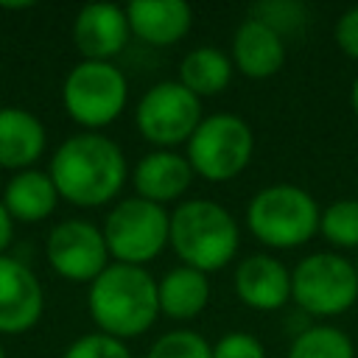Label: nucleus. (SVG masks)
Masks as SVG:
<instances>
[{
  "label": "nucleus",
  "mask_w": 358,
  "mask_h": 358,
  "mask_svg": "<svg viewBox=\"0 0 358 358\" xmlns=\"http://www.w3.org/2000/svg\"><path fill=\"white\" fill-rule=\"evenodd\" d=\"M50 179L62 199L78 207H101L112 201L126 182V157L106 134L84 131L67 137L53 159Z\"/></svg>",
  "instance_id": "1"
},
{
  "label": "nucleus",
  "mask_w": 358,
  "mask_h": 358,
  "mask_svg": "<svg viewBox=\"0 0 358 358\" xmlns=\"http://www.w3.org/2000/svg\"><path fill=\"white\" fill-rule=\"evenodd\" d=\"M213 358H266V347L257 336L246 330H232L213 344Z\"/></svg>",
  "instance_id": "26"
},
{
  "label": "nucleus",
  "mask_w": 358,
  "mask_h": 358,
  "mask_svg": "<svg viewBox=\"0 0 358 358\" xmlns=\"http://www.w3.org/2000/svg\"><path fill=\"white\" fill-rule=\"evenodd\" d=\"M87 305L101 333L120 341L143 336L159 313L157 280L143 266L109 263L90 282Z\"/></svg>",
  "instance_id": "2"
},
{
  "label": "nucleus",
  "mask_w": 358,
  "mask_h": 358,
  "mask_svg": "<svg viewBox=\"0 0 358 358\" xmlns=\"http://www.w3.org/2000/svg\"><path fill=\"white\" fill-rule=\"evenodd\" d=\"M48 263L73 282H92L109 266L103 229L84 218H67L48 235Z\"/></svg>",
  "instance_id": "10"
},
{
  "label": "nucleus",
  "mask_w": 358,
  "mask_h": 358,
  "mask_svg": "<svg viewBox=\"0 0 358 358\" xmlns=\"http://www.w3.org/2000/svg\"><path fill=\"white\" fill-rule=\"evenodd\" d=\"M232 73H235L232 59L224 50H218L213 45H201V48H193L190 53H185L176 81L182 87H187L196 98H210L229 87Z\"/></svg>",
  "instance_id": "20"
},
{
  "label": "nucleus",
  "mask_w": 358,
  "mask_h": 358,
  "mask_svg": "<svg viewBox=\"0 0 358 358\" xmlns=\"http://www.w3.org/2000/svg\"><path fill=\"white\" fill-rule=\"evenodd\" d=\"M157 302H159V313H165L168 319L176 322L196 319L210 302V280L204 271H196L190 266H176L157 282Z\"/></svg>",
  "instance_id": "18"
},
{
  "label": "nucleus",
  "mask_w": 358,
  "mask_h": 358,
  "mask_svg": "<svg viewBox=\"0 0 358 358\" xmlns=\"http://www.w3.org/2000/svg\"><path fill=\"white\" fill-rule=\"evenodd\" d=\"M14 218H11V213L6 210V204H3V199H0V255L6 252V246L11 243V235H14V224H11Z\"/></svg>",
  "instance_id": "28"
},
{
  "label": "nucleus",
  "mask_w": 358,
  "mask_h": 358,
  "mask_svg": "<svg viewBox=\"0 0 358 358\" xmlns=\"http://www.w3.org/2000/svg\"><path fill=\"white\" fill-rule=\"evenodd\" d=\"M171 213L140 196L117 201L103 221V241L115 263L145 266L168 246Z\"/></svg>",
  "instance_id": "7"
},
{
  "label": "nucleus",
  "mask_w": 358,
  "mask_h": 358,
  "mask_svg": "<svg viewBox=\"0 0 358 358\" xmlns=\"http://www.w3.org/2000/svg\"><path fill=\"white\" fill-rule=\"evenodd\" d=\"M129 31L157 48H168L187 36L193 8L185 0H134L126 6Z\"/></svg>",
  "instance_id": "16"
},
{
  "label": "nucleus",
  "mask_w": 358,
  "mask_h": 358,
  "mask_svg": "<svg viewBox=\"0 0 358 358\" xmlns=\"http://www.w3.org/2000/svg\"><path fill=\"white\" fill-rule=\"evenodd\" d=\"M291 299L313 319H330L350 310L358 299L355 263L336 252L305 255L291 268Z\"/></svg>",
  "instance_id": "6"
},
{
  "label": "nucleus",
  "mask_w": 358,
  "mask_h": 358,
  "mask_svg": "<svg viewBox=\"0 0 358 358\" xmlns=\"http://www.w3.org/2000/svg\"><path fill=\"white\" fill-rule=\"evenodd\" d=\"M319 235L338 249H358V199H338L322 210Z\"/></svg>",
  "instance_id": "22"
},
{
  "label": "nucleus",
  "mask_w": 358,
  "mask_h": 358,
  "mask_svg": "<svg viewBox=\"0 0 358 358\" xmlns=\"http://www.w3.org/2000/svg\"><path fill=\"white\" fill-rule=\"evenodd\" d=\"M322 210L316 199L296 185H266L246 207L249 232L271 249H296L319 235Z\"/></svg>",
  "instance_id": "4"
},
{
  "label": "nucleus",
  "mask_w": 358,
  "mask_h": 358,
  "mask_svg": "<svg viewBox=\"0 0 358 358\" xmlns=\"http://www.w3.org/2000/svg\"><path fill=\"white\" fill-rule=\"evenodd\" d=\"M249 17L266 22V25H268L271 31H277L282 39H285L288 34L296 36V34L305 28V20H308L305 6L296 3V0H263V3L252 6Z\"/></svg>",
  "instance_id": "24"
},
{
  "label": "nucleus",
  "mask_w": 358,
  "mask_h": 358,
  "mask_svg": "<svg viewBox=\"0 0 358 358\" xmlns=\"http://www.w3.org/2000/svg\"><path fill=\"white\" fill-rule=\"evenodd\" d=\"M129 98L126 76L112 62H78L62 87V101L67 115L87 126L101 129L120 117Z\"/></svg>",
  "instance_id": "8"
},
{
  "label": "nucleus",
  "mask_w": 358,
  "mask_h": 358,
  "mask_svg": "<svg viewBox=\"0 0 358 358\" xmlns=\"http://www.w3.org/2000/svg\"><path fill=\"white\" fill-rule=\"evenodd\" d=\"M45 151V126L20 106H0V168H25Z\"/></svg>",
  "instance_id": "17"
},
{
  "label": "nucleus",
  "mask_w": 358,
  "mask_h": 358,
  "mask_svg": "<svg viewBox=\"0 0 358 358\" xmlns=\"http://www.w3.org/2000/svg\"><path fill=\"white\" fill-rule=\"evenodd\" d=\"M59 190L45 171H20L3 190V204L17 221H42L56 210Z\"/></svg>",
  "instance_id": "19"
},
{
  "label": "nucleus",
  "mask_w": 358,
  "mask_h": 358,
  "mask_svg": "<svg viewBox=\"0 0 358 358\" xmlns=\"http://www.w3.org/2000/svg\"><path fill=\"white\" fill-rule=\"evenodd\" d=\"M62 358H131L126 341L106 336V333H87L81 338H76Z\"/></svg>",
  "instance_id": "25"
},
{
  "label": "nucleus",
  "mask_w": 358,
  "mask_h": 358,
  "mask_svg": "<svg viewBox=\"0 0 358 358\" xmlns=\"http://www.w3.org/2000/svg\"><path fill=\"white\" fill-rule=\"evenodd\" d=\"M201 117V98H196L179 81H159L148 87L134 109L140 134L157 148L187 145Z\"/></svg>",
  "instance_id": "9"
},
{
  "label": "nucleus",
  "mask_w": 358,
  "mask_h": 358,
  "mask_svg": "<svg viewBox=\"0 0 358 358\" xmlns=\"http://www.w3.org/2000/svg\"><path fill=\"white\" fill-rule=\"evenodd\" d=\"M238 299L252 310H280L291 299V268L268 252L249 255L232 277Z\"/></svg>",
  "instance_id": "11"
},
{
  "label": "nucleus",
  "mask_w": 358,
  "mask_h": 358,
  "mask_svg": "<svg viewBox=\"0 0 358 358\" xmlns=\"http://www.w3.org/2000/svg\"><path fill=\"white\" fill-rule=\"evenodd\" d=\"M288 358H355V347L341 327L310 324L294 336Z\"/></svg>",
  "instance_id": "21"
},
{
  "label": "nucleus",
  "mask_w": 358,
  "mask_h": 358,
  "mask_svg": "<svg viewBox=\"0 0 358 358\" xmlns=\"http://www.w3.org/2000/svg\"><path fill=\"white\" fill-rule=\"evenodd\" d=\"M126 8L115 3H90L76 14L73 42L78 53L90 62H109L129 42Z\"/></svg>",
  "instance_id": "13"
},
{
  "label": "nucleus",
  "mask_w": 358,
  "mask_h": 358,
  "mask_svg": "<svg viewBox=\"0 0 358 358\" xmlns=\"http://www.w3.org/2000/svg\"><path fill=\"white\" fill-rule=\"evenodd\" d=\"M168 246L182 260V266L213 274L235 257L241 246V229L232 213L218 201L190 199L171 213Z\"/></svg>",
  "instance_id": "3"
},
{
  "label": "nucleus",
  "mask_w": 358,
  "mask_h": 358,
  "mask_svg": "<svg viewBox=\"0 0 358 358\" xmlns=\"http://www.w3.org/2000/svg\"><path fill=\"white\" fill-rule=\"evenodd\" d=\"M285 39L266 22L246 17L232 34V67L246 78H271L285 64Z\"/></svg>",
  "instance_id": "14"
},
{
  "label": "nucleus",
  "mask_w": 358,
  "mask_h": 358,
  "mask_svg": "<svg viewBox=\"0 0 358 358\" xmlns=\"http://www.w3.org/2000/svg\"><path fill=\"white\" fill-rule=\"evenodd\" d=\"M193 176L196 173L185 154L173 148H157V151H148L134 165V190L140 199L165 207L168 201H176L190 187Z\"/></svg>",
  "instance_id": "15"
},
{
  "label": "nucleus",
  "mask_w": 358,
  "mask_h": 358,
  "mask_svg": "<svg viewBox=\"0 0 358 358\" xmlns=\"http://www.w3.org/2000/svg\"><path fill=\"white\" fill-rule=\"evenodd\" d=\"M355 271H358V260H355Z\"/></svg>",
  "instance_id": "31"
},
{
  "label": "nucleus",
  "mask_w": 358,
  "mask_h": 358,
  "mask_svg": "<svg viewBox=\"0 0 358 358\" xmlns=\"http://www.w3.org/2000/svg\"><path fill=\"white\" fill-rule=\"evenodd\" d=\"M350 106H352V115L358 117V76L352 78V87H350Z\"/></svg>",
  "instance_id": "29"
},
{
  "label": "nucleus",
  "mask_w": 358,
  "mask_h": 358,
  "mask_svg": "<svg viewBox=\"0 0 358 358\" xmlns=\"http://www.w3.org/2000/svg\"><path fill=\"white\" fill-rule=\"evenodd\" d=\"M333 36H336L338 50H341L344 56H350V59L358 62V6H350V8L336 20Z\"/></svg>",
  "instance_id": "27"
},
{
  "label": "nucleus",
  "mask_w": 358,
  "mask_h": 358,
  "mask_svg": "<svg viewBox=\"0 0 358 358\" xmlns=\"http://www.w3.org/2000/svg\"><path fill=\"white\" fill-rule=\"evenodd\" d=\"M252 154H255L252 126L232 112L204 115L193 137L187 140V151H185L193 173L207 182L235 179L238 173L246 171Z\"/></svg>",
  "instance_id": "5"
},
{
  "label": "nucleus",
  "mask_w": 358,
  "mask_h": 358,
  "mask_svg": "<svg viewBox=\"0 0 358 358\" xmlns=\"http://www.w3.org/2000/svg\"><path fill=\"white\" fill-rule=\"evenodd\" d=\"M42 285L17 257L0 255V333H22L42 316Z\"/></svg>",
  "instance_id": "12"
},
{
  "label": "nucleus",
  "mask_w": 358,
  "mask_h": 358,
  "mask_svg": "<svg viewBox=\"0 0 358 358\" xmlns=\"http://www.w3.org/2000/svg\"><path fill=\"white\" fill-rule=\"evenodd\" d=\"M0 358H6V352H3V347H0Z\"/></svg>",
  "instance_id": "30"
},
{
  "label": "nucleus",
  "mask_w": 358,
  "mask_h": 358,
  "mask_svg": "<svg viewBox=\"0 0 358 358\" xmlns=\"http://www.w3.org/2000/svg\"><path fill=\"white\" fill-rule=\"evenodd\" d=\"M145 358H213V344L201 333L179 327L159 336L148 347Z\"/></svg>",
  "instance_id": "23"
}]
</instances>
